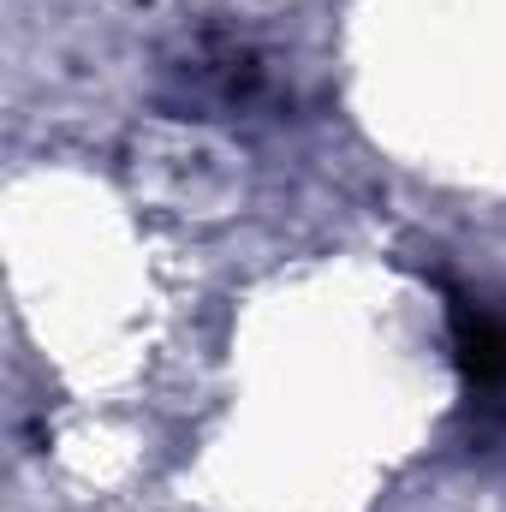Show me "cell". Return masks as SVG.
I'll return each mask as SVG.
<instances>
[{
  "mask_svg": "<svg viewBox=\"0 0 506 512\" xmlns=\"http://www.w3.org/2000/svg\"><path fill=\"white\" fill-rule=\"evenodd\" d=\"M453 352H459V370L465 382L483 387V393H501L506 387V316L489 304H453Z\"/></svg>",
  "mask_w": 506,
  "mask_h": 512,
  "instance_id": "6da1fadb",
  "label": "cell"
}]
</instances>
